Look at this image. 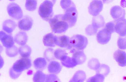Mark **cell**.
I'll use <instances>...</instances> for the list:
<instances>
[{"label":"cell","mask_w":126,"mask_h":82,"mask_svg":"<svg viewBox=\"0 0 126 82\" xmlns=\"http://www.w3.org/2000/svg\"><path fill=\"white\" fill-rule=\"evenodd\" d=\"M103 3L104 4H107L109 3L112 1L113 0H102Z\"/></svg>","instance_id":"38"},{"label":"cell","mask_w":126,"mask_h":82,"mask_svg":"<svg viewBox=\"0 0 126 82\" xmlns=\"http://www.w3.org/2000/svg\"><path fill=\"white\" fill-rule=\"evenodd\" d=\"M49 0L52 2L54 4L55 3L56 0Z\"/></svg>","instance_id":"39"},{"label":"cell","mask_w":126,"mask_h":82,"mask_svg":"<svg viewBox=\"0 0 126 82\" xmlns=\"http://www.w3.org/2000/svg\"><path fill=\"white\" fill-rule=\"evenodd\" d=\"M60 80L55 74H51L46 75V82H59Z\"/></svg>","instance_id":"35"},{"label":"cell","mask_w":126,"mask_h":82,"mask_svg":"<svg viewBox=\"0 0 126 82\" xmlns=\"http://www.w3.org/2000/svg\"><path fill=\"white\" fill-rule=\"evenodd\" d=\"M103 5L101 0H93L88 7L89 13L93 16H96L102 11Z\"/></svg>","instance_id":"7"},{"label":"cell","mask_w":126,"mask_h":82,"mask_svg":"<svg viewBox=\"0 0 126 82\" xmlns=\"http://www.w3.org/2000/svg\"><path fill=\"white\" fill-rule=\"evenodd\" d=\"M31 59L29 57H22L17 60L10 69L9 76L12 79H16L24 71L28 69L31 66Z\"/></svg>","instance_id":"1"},{"label":"cell","mask_w":126,"mask_h":82,"mask_svg":"<svg viewBox=\"0 0 126 82\" xmlns=\"http://www.w3.org/2000/svg\"><path fill=\"white\" fill-rule=\"evenodd\" d=\"M114 59L121 67L126 66V53L120 49L116 51L113 54Z\"/></svg>","instance_id":"15"},{"label":"cell","mask_w":126,"mask_h":82,"mask_svg":"<svg viewBox=\"0 0 126 82\" xmlns=\"http://www.w3.org/2000/svg\"><path fill=\"white\" fill-rule=\"evenodd\" d=\"M7 9L9 15L13 18L19 20L23 17V11L21 8L15 3L9 4L7 7Z\"/></svg>","instance_id":"6"},{"label":"cell","mask_w":126,"mask_h":82,"mask_svg":"<svg viewBox=\"0 0 126 82\" xmlns=\"http://www.w3.org/2000/svg\"><path fill=\"white\" fill-rule=\"evenodd\" d=\"M35 68L38 70L42 71L46 67L47 65V61L45 58L39 57L36 58L33 62Z\"/></svg>","instance_id":"20"},{"label":"cell","mask_w":126,"mask_h":82,"mask_svg":"<svg viewBox=\"0 0 126 82\" xmlns=\"http://www.w3.org/2000/svg\"><path fill=\"white\" fill-rule=\"evenodd\" d=\"M112 33L104 27L100 30L96 35V40L99 43L104 45L107 43L110 40Z\"/></svg>","instance_id":"8"},{"label":"cell","mask_w":126,"mask_h":82,"mask_svg":"<svg viewBox=\"0 0 126 82\" xmlns=\"http://www.w3.org/2000/svg\"><path fill=\"white\" fill-rule=\"evenodd\" d=\"M46 75L40 70L37 71L34 74L33 80L35 82L45 81Z\"/></svg>","instance_id":"25"},{"label":"cell","mask_w":126,"mask_h":82,"mask_svg":"<svg viewBox=\"0 0 126 82\" xmlns=\"http://www.w3.org/2000/svg\"><path fill=\"white\" fill-rule=\"evenodd\" d=\"M10 1H14L15 0H9Z\"/></svg>","instance_id":"40"},{"label":"cell","mask_w":126,"mask_h":82,"mask_svg":"<svg viewBox=\"0 0 126 82\" xmlns=\"http://www.w3.org/2000/svg\"><path fill=\"white\" fill-rule=\"evenodd\" d=\"M62 64L67 68H73L77 65V64L74 58L68 56H65L61 60Z\"/></svg>","instance_id":"22"},{"label":"cell","mask_w":126,"mask_h":82,"mask_svg":"<svg viewBox=\"0 0 126 82\" xmlns=\"http://www.w3.org/2000/svg\"><path fill=\"white\" fill-rule=\"evenodd\" d=\"M63 10L64 14L62 15L63 19L68 23L69 27L74 26L76 22L78 14L75 4Z\"/></svg>","instance_id":"4"},{"label":"cell","mask_w":126,"mask_h":82,"mask_svg":"<svg viewBox=\"0 0 126 82\" xmlns=\"http://www.w3.org/2000/svg\"><path fill=\"white\" fill-rule=\"evenodd\" d=\"M98 29L94 27L92 24L88 25L85 29L86 34L88 36H92L97 33Z\"/></svg>","instance_id":"34"},{"label":"cell","mask_w":126,"mask_h":82,"mask_svg":"<svg viewBox=\"0 0 126 82\" xmlns=\"http://www.w3.org/2000/svg\"><path fill=\"white\" fill-rule=\"evenodd\" d=\"M54 5L51 1L45 0L40 5L38 13L43 20L48 21L52 18L53 15V7Z\"/></svg>","instance_id":"3"},{"label":"cell","mask_w":126,"mask_h":82,"mask_svg":"<svg viewBox=\"0 0 126 82\" xmlns=\"http://www.w3.org/2000/svg\"><path fill=\"white\" fill-rule=\"evenodd\" d=\"M115 21H111L107 23L105 27L108 30L112 33L115 32Z\"/></svg>","instance_id":"36"},{"label":"cell","mask_w":126,"mask_h":82,"mask_svg":"<svg viewBox=\"0 0 126 82\" xmlns=\"http://www.w3.org/2000/svg\"><path fill=\"white\" fill-rule=\"evenodd\" d=\"M86 77L84 72L82 70H78L75 73L69 82H83L85 80Z\"/></svg>","instance_id":"23"},{"label":"cell","mask_w":126,"mask_h":82,"mask_svg":"<svg viewBox=\"0 0 126 82\" xmlns=\"http://www.w3.org/2000/svg\"><path fill=\"white\" fill-rule=\"evenodd\" d=\"M96 73H99L104 75L105 77L107 76L110 72L109 67L107 65L102 64L100 65L99 68L96 70Z\"/></svg>","instance_id":"29"},{"label":"cell","mask_w":126,"mask_h":82,"mask_svg":"<svg viewBox=\"0 0 126 82\" xmlns=\"http://www.w3.org/2000/svg\"><path fill=\"white\" fill-rule=\"evenodd\" d=\"M69 37L66 35L55 36V43L56 45L60 47L69 50L72 48L70 42Z\"/></svg>","instance_id":"9"},{"label":"cell","mask_w":126,"mask_h":82,"mask_svg":"<svg viewBox=\"0 0 126 82\" xmlns=\"http://www.w3.org/2000/svg\"><path fill=\"white\" fill-rule=\"evenodd\" d=\"M0 40L3 46L6 48L10 47L14 45V38L11 34H7L3 31H1Z\"/></svg>","instance_id":"12"},{"label":"cell","mask_w":126,"mask_h":82,"mask_svg":"<svg viewBox=\"0 0 126 82\" xmlns=\"http://www.w3.org/2000/svg\"><path fill=\"white\" fill-rule=\"evenodd\" d=\"M62 14L54 16L48 21L53 32L61 34L65 32L69 27L68 23L62 19Z\"/></svg>","instance_id":"2"},{"label":"cell","mask_w":126,"mask_h":82,"mask_svg":"<svg viewBox=\"0 0 126 82\" xmlns=\"http://www.w3.org/2000/svg\"><path fill=\"white\" fill-rule=\"evenodd\" d=\"M117 45L120 49H126V36L119 37L117 41Z\"/></svg>","instance_id":"33"},{"label":"cell","mask_w":126,"mask_h":82,"mask_svg":"<svg viewBox=\"0 0 126 82\" xmlns=\"http://www.w3.org/2000/svg\"><path fill=\"white\" fill-rule=\"evenodd\" d=\"M33 23L32 18L27 15L24 16L18 23L19 28L23 31H28L31 28Z\"/></svg>","instance_id":"11"},{"label":"cell","mask_w":126,"mask_h":82,"mask_svg":"<svg viewBox=\"0 0 126 82\" xmlns=\"http://www.w3.org/2000/svg\"><path fill=\"white\" fill-rule=\"evenodd\" d=\"M110 14L113 18L117 20L125 18L126 13L125 10L122 7L115 6L111 9Z\"/></svg>","instance_id":"10"},{"label":"cell","mask_w":126,"mask_h":82,"mask_svg":"<svg viewBox=\"0 0 126 82\" xmlns=\"http://www.w3.org/2000/svg\"><path fill=\"white\" fill-rule=\"evenodd\" d=\"M72 54V57L74 58L77 65L81 64L85 61L86 57L83 50H79L73 48L70 51Z\"/></svg>","instance_id":"14"},{"label":"cell","mask_w":126,"mask_h":82,"mask_svg":"<svg viewBox=\"0 0 126 82\" xmlns=\"http://www.w3.org/2000/svg\"><path fill=\"white\" fill-rule=\"evenodd\" d=\"M19 53L22 57H29L32 52L30 47L27 45L20 46L18 49Z\"/></svg>","instance_id":"24"},{"label":"cell","mask_w":126,"mask_h":82,"mask_svg":"<svg viewBox=\"0 0 126 82\" xmlns=\"http://www.w3.org/2000/svg\"><path fill=\"white\" fill-rule=\"evenodd\" d=\"M47 69L49 73L57 74L61 71L62 66L60 63L58 62L52 61H51L49 64Z\"/></svg>","instance_id":"18"},{"label":"cell","mask_w":126,"mask_h":82,"mask_svg":"<svg viewBox=\"0 0 126 82\" xmlns=\"http://www.w3.org/2000/svg\"><path fill=\"white\" fill-rule=\"evenodd\" d=\"M25 7L26 9L30 11L34 10L36 8L37 0H26Z\"/></svg>","instance_id":"28"},{"label":"cell","mask_w":126,"mask_h":82,"mask_svg":"<svg viewBox=\"0 0 126 82\" xmlns=\"http://www.w3.org/2000/svg\"><path fill=\"white\" fill-rule=\"evenodd\" d=\"M6 55L10 57H13L17 56L19 53L18 49L15 45L12 47L6 48L5 50Z\"/></svg>","instance_id":"30"},{"label":"cell","mask_w":126,"mask_h":82,"mask_svg":"<svg viewBox=\"0 0 126 82\" xmlns=\"http://www.w3.org/2000/svg\"><path fill=\"white\" fill-rule=\"evenodd\" d=\"M55 35L51 33L45 35L43 39L44 45L47 47H55L56 45L55 43Z\"/></svg>","instance_id":"19"},{"label":"cell","mask_w":126,"mask_h":82,"mask_svg":"<svg viewBox=\"0 0 126 82\" xmlns=\"http://www.w3.org/2000/svg\"><path fill=\"white\" fill-rule=\"evenodd\" d=\"M54 52V49L50 48H47L45 51L44 53V56L48 62H51L55 59Z\"/></svg>","instance_id":"26"},{"label":"cell","mask_w":126,"mask_h":82,"mask_svg":"<svg viewBox=\"0 0 126 82\" xmlns=\"http://www.w3.org/2000/svg\"><path fill=\"white\" fill-rule=\"evenodd\" d=\"M72 47L79 50H83L86 47L88 43L87 37L81 35H73L70 39Z\"/></svg>","instance_id":"5"},{"label":"cell","mask_w":126,"mask_h":82,"mask_svg":"<svg viewBox=\"0 0 126 82\" xmlns=\"http://www.w3.org/2000/svg\"><path fill=\"white\" fill-rule=\"evenodd\" d=\"M105 22L103 17L101 15L94 16L92 18V25L97 29L103 27L104 26Z\"/></svg>","instance_id":"21"},{"label":"cell","mask_w":126,"mask_h":82,"mask_svg":"<svg viewBox=\"0 0 126 82\" xmlns=\"http://www.w3.org/2000/svg\"><path fill=\"white\" fill-rule=\"evenodd\" d=\"M28 39V36L26 33L24 32L20 31L15 36L14 41L17 44L23 46L26 44Z\"/></svg>","instance_id":"17"},{"label":"cell","mask_w":126,"mask_h":82,"mask_svg":"<svg viewBox=\"0 0 126 82\" xmlns=\"http://www.w3.org/2000/svg\"><path fill=\"white\" fill-rule=\"evenodd\" d=\"M120 4L123 7H126V0H121Z\"/></svg>","instance_id":"37"},{"label":"cell","mask_w":126,"mask_h":82,"mask_svg":"<svg viewBox=\"0 0 126 82\" xmlns=\"http://www.w3.org/2000/svg\"><path fill=\"white\" fill-rule=\"evenodd\" d=\"M105 77L104 75L101 74L96 73L94 76L88 79L87 82H103L104 80Z\"/></svg>","instance_id":"32"},{"label":"cell","mask_w":126,"mask_h":82,"mask_svg":"<svg viewBox=\"0 0 126 82\" xmlns=\"http://www.w3.org/2000/svg\"><path fill=\"white\" fill-rule=\"evenodd\" d=\"M67 54L65 50L60 48L56 49L54 52V55L56 58L61 61Z\"/></svg>","instance_id":"31"},{"label":"cell","mask_w":126,"mask_h":82,"mask_svg":"<svg viewBox=\"0 0 126 82\" xmlns=\"http://www.w3.org/2000/svg\"><path fill=\"white\" fill-rule=\"evenodd\" d=\"M114 21L115 32L120 36H126V19L124 18Z\"/></svg>","instance_id":"13"},{"label":"cell","mask_w":126,"mask_h":82,"mask_svg":"<svg viewBox=\"0 0 126 82\" xmlns=\"http://www.w3.org/2000/svg\"><path fill=\"white\" fill-rule=\"evenodd\" d=\"M17 26L15 22L12 20L8 19L5 20L2 25V29L9 34H11Z\"/></svg>","instance_id":"16"},{"label":"cell","mask_w":126,"mask_h":82,"mask_svg":"<svg viewBox=\"0 0 126 82\" xmlns=\"http://www.w3.org/2000/svg\"><path fill=\"white\" fill-rule=\"evenodd\" d=\"M100 64L98 60L96 58L91 59L88 63V66L90 69L96 70L99 67Z\"/></svg>","instance_id":"27"}]
</instances>
